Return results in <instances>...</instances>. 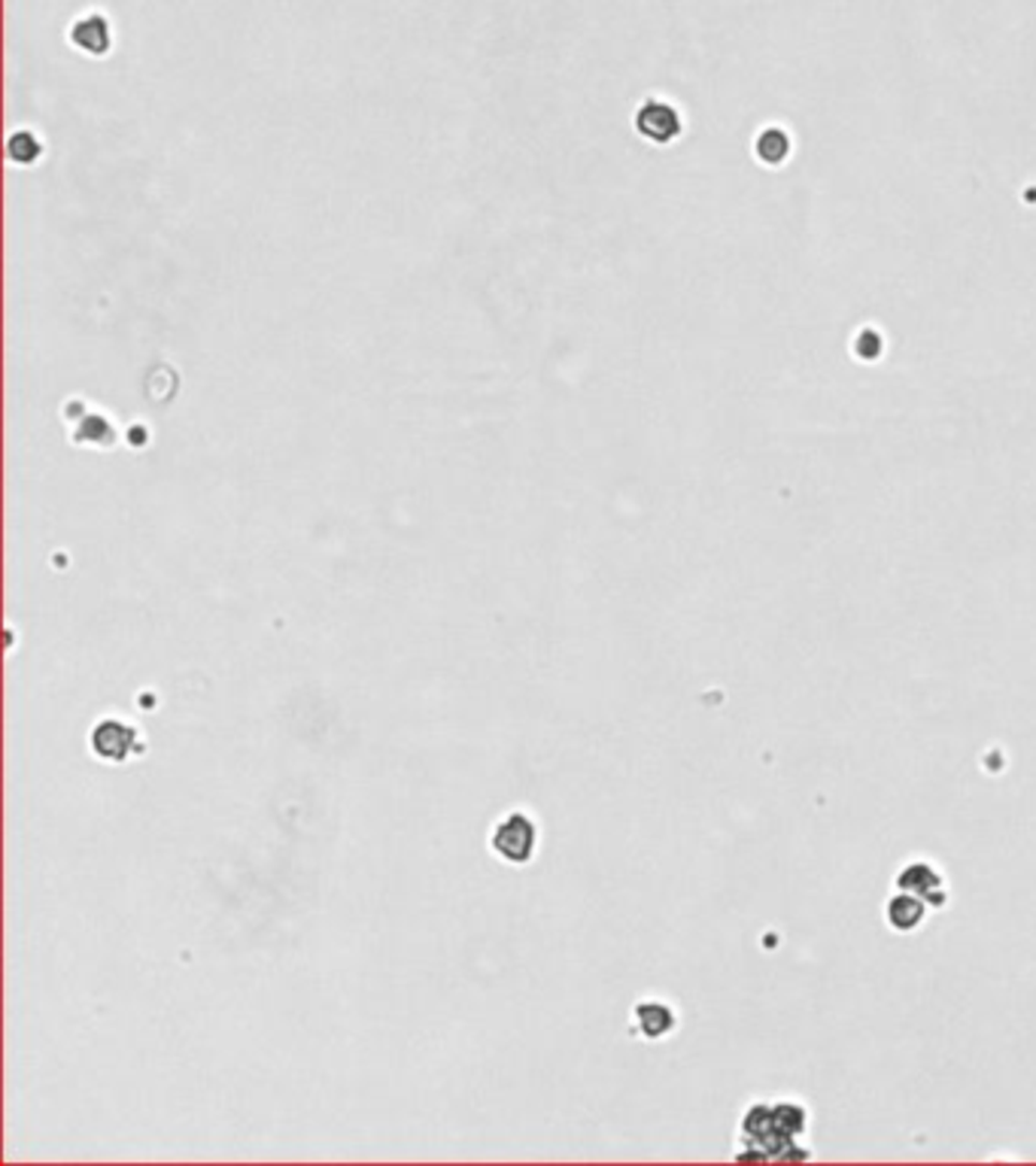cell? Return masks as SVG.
<instances>
[{"mask_svg":"<svg viewBox=\"0 0 1036 1166\" xmlns=\"http://www.w3.org/2000/svg\"><path fill=\"white\" fill-rule=\"evenodd\" d=\"M486 845L493 850V857L508 863V866H526L532 863L538 854V820L526 812L501 814L493 824Z\"/></svg>","mask_w":1036,"mask_h":1166,"instance_id":"6da1fadb","label":"cell"},{"mask_svg":"<svg viewBox=\"0 0 1036 1166\" xmlns=\"http://www.w3.org/2000/svg\"><path fill=\"white\" fill-rule=\"evenodd\" d=\"M6 156H10V161L28 167V164H34V161L43 156V146H40V141H37L31 131H16V134L10 137V143H6Z\"/></svg>","mask_w":1036,"mask_h":1166,"instance_id":"8992f818","label":"cell"},{"mask_svg":"<svg viewBox=\"0 0 1036 1166\" xmlns=\"http://www.w3.org/2000/svg\"><path fill=\"white\" fill-rule=\"evenodd\" d=\"M89 750L94 760L119 766V762L134 760V757H144L146 742L134 724L119 720V717H104V720L91 726Z\"/></svg>","mask_w":1036,"mask_h":1166,"instance_id":"7a4b0ae2","label":"cell"},{"mask_svg":"<svg viewBox=\"0 0 1036 1166\" xmlns=\"http://www.w3.org/2000/svg\"><path fill=\"white\" fill-rule=\"evenodd\" d=\"M636 125H639V131L647 141L669 143L678 134V113L669 104H662V101H647L636 113Z\"/></svg>","mask_w":1036,"mask_h":1166,"instance_id":"277c9868","label":"cell"},{"mask_svg":"<svg viewBox=\"0 0 1036 1166\" xmlns=\"http://www.w3.org/2000/svg\"><path fill=\"white\" fill-rule=\"evenodd\" d=\"M632 1026L642 1039H662L672 1026H675V1015L666 1003H657V1000H642L639 1006L632 1008Z\"/></svg>","mask_w":1036,"mask_h":1166,"instance_id":"5b68a950","label":"cell"},{"mask_svg":"<svg viewBox=\"0 0 1036 1166\" xmlns=\"http://www.w3.org/2000/svg\"><path fill=\"white\" fill-rule=\"evenodd\" d=\"M68 40L71 46H76L83 55L89 58H104L113 46V28H110V18L104 13H83L71 21L68 28Z\"/></svg>","mask_w":1036,"mask_h":1166,"instance_id":"3957f363","label":"cell"},{"mask_svg":"<svg viewBox=\"0 0 1036 1166\" xmlns=\"http://www.w3.org/2000/svg\"><path fill=\"white\" fill-rule=\"evenodd\" d=\"M98 438H113V428H110V423L104 420V417L91 413L89 425H86V428H76V432H73V441H76V443H91V447H104V443L98 441Z\"/></svg>","mask_w":1036,"mask_h":1166,"instance_id":"52a82bcc","label":"cell"}]
</instances>
